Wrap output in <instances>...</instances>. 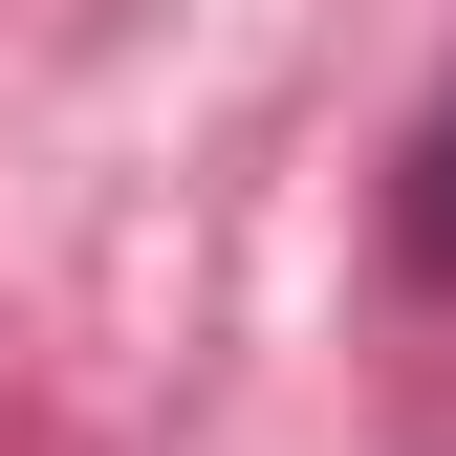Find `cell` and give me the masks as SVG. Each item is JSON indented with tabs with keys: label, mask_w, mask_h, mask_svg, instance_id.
Here are the masks:
<instances>
[{
	"label": "cell",
	"mask_w": 456,
	"mask_h": 456,
	"mask_svg": "<svg viewBox=\"0 0 456 456\" xmlns=\"http://www.w3.org/2000/svg\"><path fill=\"white\" fill-rule=\"evenodd\" d=\"M391 240H413V261H435V282H456V87H435V109H413V175H391Z\"/></svg>",
	"instance_id": "1"
}]
</instances>
